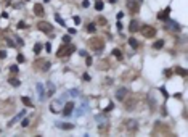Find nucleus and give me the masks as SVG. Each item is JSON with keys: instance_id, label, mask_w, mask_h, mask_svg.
Instances as JSON below:
<instances>
[{"instance_id": "f257e3e1", "label": "nucleus", "mask_w": 188, "mask_h": 137, "mask_svg": "<svg viewBox=\"0 0 188 137\" xmlns=\"http://www.w3.org/2000/svg\"><path fill=\"white\" fill-rule=\"evenodd\" d=\"M87 44H89V47H90L93 52H97V53L103 52V48H104V39L98 37V36H95V37L89 39V42H87Z\"/></svg>"}, {"instance_id": "f03ea898", "label": "nucleus", "mask_w": 188, "mask_h": 137, "mask_svg": "<svg viewBox=\"0 0 188 137\" xmlns=\"http://www.w3.org/2000/svg\"><path fill=\"white\" fill-rule=\"evenodd\" d=\"M72 52H76V47L72 45V44H64V45L60 47V50L56 52V56L58 58H63V56H69L72 53Z\"/></svg>"}, {"instance_id": "7ed1b4c3", "label": "nucleus", "mask_w": 188, "mask_h": 137, "mask_svg": "<svg viewBox=\"0 0 188 137\" xmlns=\"http://www.w3.org/2000/svg\"><path fill=\"white\" fill-rule=\"evenodd\" d=\"M124 129L129 132V134H135V132L138 131V121L137 119H125L124 123Z\"/></svg>"}, {"instance_id": "20e7f679", "label": "nucleus", "mask_w": 188, "mask_h": 137, "mask_svg": "<svg viewBox=\"0 0 188 137\" xmlns=\"http://www.w3.org/2000/svg\"><path fill=\"white\" fill-rule=\"evenodd\" d=\"M124 102V107L125 110H133L135 107H137V103H138V97L137 95H125V99L122 100Z\"/></svg>"}, {"instance_id": "39448f33", "label": "nucleus", "mask_w": 188, "mask_h": 137, "mask_svg": "<svg viewBox=\"0 0 188 137\" xmlns=\"http://www.w3.org/2000/svg\"><path fill=\"white\" fill-rule=\"evenodd\" d=\"M34 68H36V69H40V71H48V69H50V61H48V60L39 58V60L34 61Z\"/></svg>"}, {"instance_id": "423d86ee", "label": "nucleus", "mask_w": 188, "mask_h": 137, "mask_svg": "<svg viewBox=\"0 0 188 137\" xmlns=\"http://www.w3.org/2000/svg\"><path fill=\"white\" fill-rule=\"evenodd\" d=\"M142 34L145 36L146 39H151V37H154L156 36V29L153 28V26H148V24H145V26H142Z\"/></svg>"}, {"instance_id": "0eeeda50", "label": "nucleus", "mask_w": 188, "mask_h": 137, "mask_svg": "<svg viewBox=\"0 0 188 137\" xmlns=\"http://www.w3.org/2000/svg\"><path fill=\"white\" fill-rule=\"evenodd\" d=\"M153 134H154V135H158V134H163V135L164 134H170V129L167 126H163L158 121V123H154V131H153Z\"/></svg>"}, {"instance_id": "6e6552de", "label": "nucleus", "mask_w": 188, "mask_h": 137, "mask_svg": "<svg viewBox=\"0 0 188 137\" xmlns=\"http://www.w3.org/2000/svg\"><path fill=\"white\" fill-rule=\"evenodd\" d=\"M164 29H166V31H172V32H177V31H180V26L177 24V21L166 19V23H164Z\"/></svg>"}, {"instance_id": "1a4fd4ad", "label": "nucleus", "mask_w": 188, "mask_h": 137, "mask_svg": "<svg viewBox=\"0 0 188 137\" xmlns=\"http://www.w3.org/2000/svg\"><path fill=\"white\" fill-rule=\"evenodd\" d=\"M64 103V100L63 99H56V100H53L50 103V111L51 113H60L61 111V105Z\"/></svg>"}, {"instance_id": "9d476101", "label": "nucleus", "mask_w": 188, "mask_h": 137, "mask_svg": "<svg viewBox=\"0 0 188 137\" xmlns=\"http://www.w3.org/2000/svg\"><path fill=\"white\" fill-rule=\"evenodd\" d=\"M37 29L42 31V32H53V26L50 23H47V21H40V23H37Z\"/></svg>"}, {"instance_id": "9b49d317", "label": "nucleus", "mask_w": 188, "mask_h": 137, "mask_svg": "<svg viewBox=\"0 0 188 137\" xmlns=\"http://www.w3.org/2000/svg\"><path fill=\"white\" fill-rule=\"evenodd\" d=\"M127 8H129V11L132 13V15H135V13L140 10V3L137 2V0H127Z\"/></svg>"}, {"instance_id": "f8f14e48", "label": "nucleus", "mask_w": 188, "mask_h": 137, "mask_svg": "<svg viewBox=\"0 0 188 137\" xmlns=\"http://www.w3.org/2000/svg\"><path fill=\"white\" fill-rule=\"evenodd\" d=\"M72 110H74V102H68L63 107V114L64 116H69V114H72Z\"/></svg>"}, {"instance_id": "ddd939ff", "label": "nucleus", "mask_w": 188, "mask_h": 137, "mask_svg": "<svg viewBox=\"0 0 188 137\" xmlns=\"http://www.w3.org/2000/svg\"><path fill=\"white\" fill-rule=\"evenodd\" d=\"M24 114H26L24 110H23V111H19L18 114H16V116H13V118L10 119V121H8V124H7V126H8V127H11L13 124H15V123H18L19 119H23V118H24Z\"/></svg>"}, {"instance_id": "4468645a", "label": "nucleus", "mask_w": 188, "mask_h": 137, "mask_svg": "<svg viewBox=\"0 0 188 137\" xmlns=\"http://www.w3.org/2000/svg\"><path fill=\"white\" fill-rule=\"evenodd\" d=\"M13 108H15V102H13V100H7L5 103H3V110H2V113H3V114H7V113H10L8 110H13Z\"/></svg>"}, {"instance_id": "2eb2a0df", "label": "nucleus", "mask_w": 188, "mask_h": 137, "mask_svg": "<svg viewBox=\"0 0 188 137\" xmlns=\"http://www.w3.org/2000/svg\"><path fill=\"white\" fill-rule=\"evenodd\" d=\"M127 94H129L127 89H125V87H121V89H117V92H116V99L117 100H124Z\"/></svg>"}, {"instance_id": "dca6fc26", "label": "nucleus", "mask_w": 188, "mask_h": 137, "mask_svg": "<svg viewBox=\"0 0 188 137\" xmlns=\"http://www.w3.org/2000/svg\"><path fill=\"white\" fill-rule=\"evenodd\" d=\"M34 15L36 16H43L45 15V10H43V7L40 5V3H36V5H34Z\"/></svg>"}, {"instance_id": "f3484780", "label": "nucleus", "mask_w": 188, "mask_h": 137, "mask_svg": "<svg viewBox=\"0 0 188 137\" xmlns=\"http://www.w3.org/2000/svg\"><path fill=\"white\" fill-rule=\"evenodd\" d=\"M169 13H170V8L167 7L166 10H163V11H159V13H158V19L166 21V19H167V16H169Z\"/></svg>"}, {"instance_id": "a211bd4d", "label": "nucleus", "mask_w": 188, "mask_h": 137, "mask_svg": "<svg viewBox=\"0 0 188 137\" xmlns=\"http://www.w3.org/2000/svg\"><path fill=\"white\" fill-rule=\"evenodd\" d=\"M56 127H60V129H66V131H71V129H74V124H69V123H56Z\"/></svg>"}, {"instance_id": "6ab92c4d", "label": "nucleus", "mask_w": 188, "mask_h": 137, "mask_svg": "<svg viewBox=\"0 0 188 137\" xmlns=\"http://www.w3.org/2000/svg\"><path fill=\"white\" fill-rule=\"evenodd\" d=\"M129 31H130V32H137V31H138V21H137V19H132V21H130Z\"/></svg>"}, {"instance_id": "aec40b11", "label": "nucleus", "mask_w": 188, "mask_h": 137, "mask_svg": "<svg viewBox=\"0 0 188 137\" xmlns=\"http://www.w3.org/2000/svg\"><path fill=\"white\" fill-rule=\"evenodd\" d=\"M53 94H55V86H53L51 82H48V84H47V92H45V97H51Z\"/></svg>"}, {"instance_id": "412c9836", "label": "nucleus", "mask_w": 188, "mask_h": 137, "mask_svg": "<svg viewBox=\"0 0 188 137\" xmlns=\"http://www.w3.org/2000/svg\"><path fill=\"white\" fill-rule=\"evenodd\" d=\"M108 129H109V124H108V123H104V124H100V126H98V132H100V134H106Z\"/></svg>"}, {"instance_id": "4be33fe9", "label": "nucleus", "mask_w": 188, "mask_h": 137, "mask_svg": "<svg viewBox=\"0 0 188 137\" xmlns=\"http://www.w3.org/2000/svg\"><path fill=\"white\" fill-rule=\"evenodd\" d=\"M37 92H39V100L45 99V94H43V86L42 84H37Z\"/></svg>"}, {"instance_id": "5701e85b", "label": "nucleus", "mask_w": 188, "mask_h": 137, "mask_svg": "<svg viewBox=\"0 0 188 137\" xmlns=\"http://www.w3.org/2000/svg\"><path fill=\"white\" fill-rule=\"evenodd\" d=\"M129 45L132 47V48H138L140 44H138V41H137L135 37H130V39H129Z\"/></svg>"}, {"instance_id": "b1692460", "label": "nucleus", "mask_w": 188, "mask_h": 137, "mask_svg": "<svg viewBox=\"0 0 188 137\" xmlns=\"http://www.w3.org/2000/svg\"><path fill=\"white\" fill-rule=\"evenodd\" d=\"M8 82H10L13 87H19V86H21L19 79H16V77H10V79H8Z\"/></svg>"}, {"instance_id": "393cba45", "label": "nucleus", "mask_w": 188, "mask_h": 137, "mask_svg": "<svg viewBox=\"0 0 188 137\" xmlns=\"http://www.w3.org/2000/svg\"><path fill=\"white\" fill-rule=\"evenodd\" d=\"M21 100H23V103L26 105V107H34V103H32V102H31V99H29V97H21Z\"/></svg>"}, {"instance_id": "a878e982", "label": "nucleus", "mask_w": 188, "mask_h": 137, "mask_svg": "<svg viewBox=\"0 0 188 137\" xmlns=\"http://www.w3.org/2000/svg\"><path fill=\"white\" fill-rule=\"evenodd\" d=\"M175 73L178 74V76H183V77L186 76V69L185 68H180V66H177V68H175Z\"/></svg>"}, {"instance_id": "bb28decb", "label": "nucleus", "mask_w": 188, "mask_h": 137, "mask_svg": "<svg viewBox=\"0 0 188 137\" xmlns=\"http://www.w3.org/2000/svg\"><path fill=\"white\" fill-rule=\"evenodd\" d=\"M109 68V63H108V60H101V63L98 65V69H108Z\"/></svg>"}, {"instance_id": "cd10ccee", "label": "nucleus", "mask_w": 188, "mask_h": 137, "mask_svg": "<svg viewBox=\"0 0 188 137\" xmlns=\"http://www.w3.org/2000/svg\"><path fill=\"white\" fill-rule=\"evenodd\" d=\"M164 47V41H156L154 44H153V48H156V50H159V48Z\"/></svg>"}, {"instance_id": "c85d7f7f", "label": "nucleus", "mask_w": 188, "mask_h": 137, "mask_svg": "<svg viewBox=\"0 0 188 137\" xmlns=\"http://www.w3.org/2000/svg\"><path fill=\"white\" fill-rule=\"evenodd\" d=\"M113 55H114L117 60H122V53H121L119 48H114V50H113Z\"/></svg>"}, {"instance_id": "c756f323", "label": "nucleus", "mask_w": 188, "mask_h": 137, "mask_svg": "<svg viewBox=\"0 0 188 137\" xmlns=\"http://www.w3.org/2000/svg\"><path fill=\"white\" fill-rule=\"evenodd\" d=\"M97 23H98L100 26H106L108 21H106V18H103V16H98V18H97Z\"/></svg>"}, {"instance_id": "7c9ffc66", "label": "nucleus", "mask_w": 188, "mask_h": 137, "mask_svg": "<svg viewBox=\"0 0 188 137\" xmlns=\"http://www.w3.org/2000/svg\"><path fill=\"white\" fill-rule=\"evenodd\" d=\"M95 10H103V2L101 0H97V2H95Z\"/></svg>"}, {"instance_id": "2f4dec72", "label": "nucleus", "mask_w": 188, "mask_h": 137, "mask_svg": "<svg viewBox=\"0 0 188 137\" xmlns=\"http://www.w3.org/2000/svg\"><path fill=\"white\" fill-rule=\"evenodd\" d=\"M55 19L58 21V23H60L61 26H66V23H64V21H63V18H61V16L58 15V13H56V15H55Z\"/></svg>"}, {"instance_id": "473e14b6", "label": "nucleus", "mask_w": 188, "mask_h": 137, "mask_svg": "<svg viewBox=\"0 0 188 137\" xmlns=\"http://www.w3.org/2000/svg\"><path fill=\"white\" fill-rule=\"evenodd\" d=\"M40 50H42V44H36L34 45V53H39Z\"/></svg>"}, {"instance_id": "72a5a7b5", "label": "nucleus", "mask_w": 188, "mask_h": 137, "mask_svg": "<svg viewBox=\"0 0 188 137\" xmlns=\"http://www.w3.org/2000/svg\"><path fill=\"white\" fill-rule=\"evenodd\" d=\"M95 29H97V28H95L93 23H90L89 26H87V31H89V32H95Z\"/></svg>"}, {"instance_id": "f704fd0d", "label": "nucleus", "mask_w": 188, "mask_h": 137, "mask_svg": "<svg viewBox=\"0 0 188 137\" xmlns=\"http://www.w3.org/2000/svg\"><path fill=\"white\" fill-rule=\"evenodd\" d=\"M21 126H23V127H28V126H29V118H23V121H21Z\"/></svg>"}, {"instance_id": "c9c22d12", "label": "nucleus", "mask_w": 188, "mask_h": 137, "mask_svg": "<svg viewBox=\"0 0 188 137\" xmlns=\"http://www.w3.org/2000/svg\"><path fill=\"white\" fill-rule=\"evenodd\" d=\"M10 71H11L13 74H16V73H18V66H16V65H11V66H10Z\"/></svg>"}, {"instance_id": "e433bc0d", "label": "nucleus", "mask_w": 188, "mask_h": 137, "mask_svg": "<svg viewBox=\"0 0 188 137\" xmlns=\"http://www.w3.org/2000/svg\"><path fill=\"white\" fill-rule=\"evenodd\" d=\"M113 108H114V105H113V103H109V105H108V107H106V108H104V113H109V111H111V110H113Z\"/></svg>"}, {"instance_id": "4c0bfd02", "label": "nucleus", "mask_w": 188, "mask_h": 137, "mask_svg": "<svg viewBox=\"0 0 188 137\" xmlns=\"http://www.w3.org/2000/svg\"><path fill=\"white\" fill-rule=\"evenodd\" d=\"M69 41H71V36H64L63 37V42L64 44H69Z\"/></svg>"}, {"instance_id": "58836bf2", "label": "nucleus", "mask_w": 188, "mask_h": 137, "mask_svg": "<svg viewBox=\"0 0 188 137\" xmlns=\"http://www.w3.org/2000/svg\"><path fill=\"white\" fill-rule=\"evenodd\" d=\"M164 74H166V77H170V76H172V71H170V69H166Z\"/></svg>"}, {"instance_id": "ea45409f", "label": "nucleus", "mask_w": 188, "mask_h": 137, "mask_svg": "<svg viewBox=\"0 0 188 137\" xmlns=\"http://www.w3.org/2000/svg\"><path fill=\"white\" fill-rule=\"evenodd\" d=\"M85 63H87V66H90L92 63H93V61H92V58H90V56H87V58H85Z\"/></svg>"}, {"instance_id": "a19ab883", "label": "nucleus", "mask_w": 188, "mask_h": 137, "mask_svg": "<svg viewBox=\"0 0 188 137\" xmlns=\"http://www.w3.org/2000/svg\"><path fill=\"white\" fill-rule=\"evenodd\" d=\"M18 63H24V56L21 55V53L18 55Z\"/></svg>"}, {"instance_id": "79ce46f5", "label": "nucleus", "mask_w": 188, "mask_h": 137, "mask_svg": "<svg viewBox=\"0 0 188 137\" xmlns=\"http://www.w3.org/2000/svg\"><path fill=\"white\" fill-rule=\"evenodd\" d=\"M7 56V52L5 50H0V58H5Z\"/></svg>"}, {"instance_id": "37998d69", "label": "nucleus", "mask_w": 188, "mask_h": 137, "mask_svg": "<svg viewBox=\"0 0 188 137\" xmlns=\"http://www.w3.org/2000/svg\"><path fill=\"white\" fill-rule=\"evenodd\" d=\"M18 28H19V29H23V28H26V23H23V21H21V23H18Z\"/></svg>"}, {"instance_id": "c03bdc74", "label": "nucleus", "mask_w": 188, "mask_h": 137, "mask_svg": "<svg viewBox=\"0 0 188 137\" xmlns=\"http://www.w3.org/2000/svg\"><path fill=\"white\" fill-rule=\"evenodd\" d=\"M74 23H76V24L80 23V18H79V16H74Z\"/></svg>"}, {"instance_id": "a18cd8bd", "label": "nucleus", "mask_w": 188, "mask_h": 137, "mask_svg": "<svg viewBox=\"0 0 188 137\" xmlns=\"http://www.w3.org/2000/svg\"><path fill=\"white\" fill-rule=\"evenodd\" d=\"M68 32H69V34H76V29H74V28H69Z\"/></svg>"}, {"instance_id": "49530a36", "label": "nucleus", "mask_w": 188, "mask_h": 137, "mask_svg": "<svg viewBox=\"0 0 188 137\" xmlns=\"http://www.w3.org/2000/svg\"><path fill=\"white\" fill-rule=\"evenodd\" d=\"M45 50L50 53V50H51V45H50V44H47V45H45Z\"/></svg>"}, {"instance_id": "de8ad7c7", "label": "nucleus", "mask_w": 188, "mask_h": 137, "mask_svg": "<svg viewBox=\"0 0 188 137\" xmlns=\"http://www.w3.org/2000/svg\"><path fill=\"white\" fill-rule=\"evenodd\" d=\"M82 5H84V7L87 8V7H89V5H90V2H89V0H84V3H82Z\"/></svg>"}, {"instance_id": "09e8293b", "label": "nucleus", "mask_w": 188, "mask_h": 137, "mask_svg": "<svg viewBox=\"0 0 188 137\" xmlns=\"http://www.w3.org/2000/svg\"><path fill=\"white\" fill-rule=\"evenodd\" d=\"M82 77H84L85 81H90V76H89V74H84V76H82Z\"/></svg>"}, {"instance_id": "8fccbe9b", "label": "nucleus", "mask_w": 188, "mask_h": 137, "mask_svg": "<svg viewBox=\"0 0 188 137\" xmlns=\"http://www.w3.org/2000/svg\"><path fill=\"white\" fill-rule=\"evenodd\" d=\"M109 2H111V3H116V0H109Z\"/></svg>"}, {"instance_id": "3c124183", "label": "nucleus", "mask_w": 188, "mask_h": 137, "mask_svg": "<svg viewBox=\"0 0 188 137\" xmlns=\"http://www.w3.org/2000/svg\"><path fill=\"white\" fill-rule=\"evenodd\" d=\"M45 2H48V0H45Z\"/></svg>"}, {"instance_id": "603ef678", "label": "nucleus", "mask_w": 188, "mask_h": 137, "mask_svg": "<svg viewBox=\"0 0 188 137\" xmlns=\"http://www.w3.org/2000/svg\"><path fill=\"white\" fill-rule=\"evenodd\" d=\"M140 2H142V0H140Z\"/></svg>"}]
</instances>
